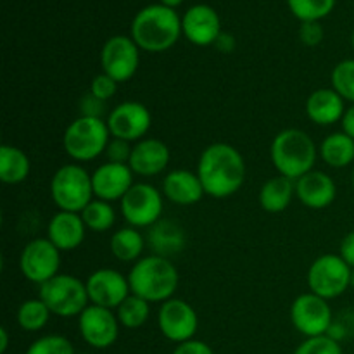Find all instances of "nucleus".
Masks as SVG:
<instances>
[{
  "mask_svg": "<svg viewBox=\"0 0 354 354\" xmlns=\"http://www.w3.org/2000/svg\"><path fill=\"white\" fill-rule=\"evenodd\" d=\"M299 40L308 47H317L324 40V28H322L320 21H308V23H301L299 28Z\"/></svg>",
  "mask_w": 354,
  "mask_h": 354,
  "instance_id": "obj_39",
  "label": "nucleus"
},
{
  "mask_svg": "<svg viewBox=\"0 0 354 354\" xmlns=\"http://www.w3.org/2000/svg\"><path fill=\"white\" fill-rule=\"evenodd\" d=\"M120 211L124 221L133 228H151L162 220L165 196L147 182H138L120 201Z\"/></svg>",
  "mask_w": 354,
  "mask_h": 354,
  "instance_id": "obj_9",
  "label": "nucleus"
},
{
  "mask_svg": "<svg viewBox=\"0 0 354 354\" xmlns=\"http://www.w3.org/2000/svg\"><path fill=\"white\" fill-rule=\"evenodd\" d=\"M296 197L310 209H327L337 197V185L328 173L311 169L296 180Z\"/></svg>",
  "mask_w": 354,
  "mask_h": 354,
  "instance_id": "obj_20",
  "label": "nucleus"
},
{
  "mask_svg": "<svg viewBox=\"0 0 354 354\" xmlns=\"http://www.w3.org/2000/svg\"><path fill=\"white\" fill-rule=\"evenodd\" d=\"M196 173L203 182L206 196L227 199L242 189L248 166L237 147L227 142H214L201 152Z\"/></svg>",
  "mask_w": 354,
  "mask_h": 354,
  "instance_id": "obj_1",
  "label": "nucleus"
},
{
  "mask_svg": "<svg viewBox=\"0 0 354 354\" xmlns=\"http://www.w3.org/2000/svg\"><path fill=\"white\" fill-rule=\"evenodd\" d=\"M7 348H9V334H7V328H0V354H6Z\"/></svg>",
  "mask_w": 354,
  "mask_h": 354,
  "instance_id": "obj_44",
  "label": "nucleus"
},
{
  "mask_svg": "<svg viewBox=\"0 0 354 354\" xmlns=\"http://www.w3.org/2000/svg\"><path fill=\"white\" fill-rule=\"evenodd\" d=\"M90 304L116 311L131 294L128 275L113 268L95 270L85 280Z\"/></svg>",
  "mask_w": 354,
  "mask_h": 354,
  "instance_id": "obj_15",
  "label": "nucleus"
},
{
  "mask_svg": "<svg viewBox=\"0 0 354 354\" xmlns=\"http://www.w3.org/2000/svg\"><path fill=\"white\" fill-rule=\"evenodd\" d=\"M86 227L80 213L57 211L47 225V239L61 252L75 251L83 244Z\"/></svg>",
  "mask_w": 354,
  "mask_h": 354,
  "instance_id": "obj_22",
  "label": "nucleus"
},
{
  "mask_svg": "<svg viewBox=\"0 0 354 354\" xmlns=\"http://www.w3.org/2000/svg\"><path fill=\"white\" fill-rule=\"evenodd\" d=\"M173 354H214V353L204 341L190 339V341L182 342V344H176Z\"/></svg>",
  "mask_w": 354,
  "mask_h": 354,
  "instance_id": "obj_40",
  "label": "nucleus"
},
{
  "mask_svg": "<svg viewBox=\"0 0 354 354\" xmlns=\"http://www.w3.org/2000/svg\"><path fill=\"white\" fill-rule=\"evenodd\" d=\"M320 159L334 169H342L354 161V138L344 131L327 135L318 147Z\"/></svg>",
  "mask_w": 354,
  "mask_h": 354,
  "instance_id": "obj_26",
  "label": "nucleus"
},
{
  "mask_svg": "<svg viewBox=\"0 0 354 354\" xmlns=\"http://www.w3.org/2000/svg\"><path fill=\"white\" fill-rule=\"evenodd\" d=\"M147 242L154 249V254L169 258L185 248V232L175 221L159 220L149 228Z\"/></svg>",
  "mask_w": 354,
  "mask_h": 354,
  "instance_id": "obj_25",
  "label": "nucleus"
},
{
  "mask_svg": "<svg viewBox=\"0 0 354 354\" xmlns=\"http://www.w3.org/2000/svg\"><path fill=\"white\" fill-rule=\"evenodd\" d=\"M341 127L346 135H349V137L354 138V104H351L349 107H346V113L341 120Z\"/></svg>",
  "mask_w": 354,
  "mask_h": 354,
  "instance_id": "obj_43",
  "label": "nucleus"
},
{
  "mask_svg": "<svg viewBox=\"0 0 354 354\" xmlns=\"http://www.w3.org/2000/svg\"><path fill=\"white\" fill-rule=\"evenodd\" d=\"M26 354H76L75 348L64 335H44L28 348Z\"/></svg>",
  "mask_w": 354,
  "mask_h": 354,
  "instance_id": "obj_34",
  "label": "nucleus"
},
{
  "mask_svg": "<svg viewBox=\"0 0 354 354\" xmlns=\"http://www.w3.org/2000/svg\"><path fill=\"white\" fill-rule=\"evenodd\" d=\"M78 354H88V353H78Z\"/></svg>",
  "mask_w": 354,
  "mask_h": 354,
  "instance_id": "obj_48",
  "label": "nucleus"
},
{
  "mask_svg": "<svg viewBox=\"0 0 354 354\" xmlns=\"http://www.w3.org/2000/svg\"><path fill=\"white\" fill-rule=\"evenodd\" d=\"M292 354H344L341 344L330 335L310 337L301 342Z\"/></svg>",
  "mask_w": 354,
  "mask_h": 354,
  "instance_id": "obj_35",
  "label": "nucleus"
},
{
  "mask_svg": "<svg viewBox=\"0 0 354 354\" xmlns=\"http://www.w3.org/2000/svg\"><path fill=\"white\" fill-rule=\"evenodd\" d=\"M287 3L301 23L324 19L335 7V0H287Z\"/></svg>",
  "mask_w": 354,
  "mask_h": 354,
  "instance_id": "obj_32",
  "label": "nucleus"
},
{
  "mask_svg": "<svg viewBox=\"0 0 354 354\" xmlns=\"http://www.w3.org/2000/svg\"><path fill=\"white\" fill-rule=\"evenodd\" d=\"M182 2H183V0H161L162 6L171 7V9H175V7L180 6V3H182Z\"/></svg>",
  "mask_w": 354,
  "mask_h": 354,
  "instance_id": "obj_45",
  "label": "nucleus"
},
{
  "mask_svg": "<svg viewBox=\"0 0 354 354\" xmlns=\"http://www.w3.org/2000/svg\"><path fill=\"white\" fill-rule=\"evenodd\" d=\"M131 151H133V145L127 140H121V138L111 137L109 144H107L106 152L104 156L107 158V162H116V165H128L131 158Z\"/></svg>",
  "mask_w": 354,
  "mask_h": 354,
  "instance_id": "obj_37",
  "label": "nucleus"
},
{
  "mask_svg": "<svg viewBox=\"0 0 354 354\" xmlns=\"http://www.w3.org/2000/svg\"><path fill=\"white\" fill-rule=\"evenodd\" d=\"M100 66L102 73L111 76L114 82H130L140 66V48L131 37H111L100 50Z\"/></svg>",
  "mask_w": 354,
  "mask_h": 354,
  "instance_id": "obj_12",
  "label": "nucleus"
},
{
  "mask_svg": "<svg viewBox=\"0 0 354 354\" xmlns=\"http://www.w3.org/2000/svg\"><path fill=\"white\" fill-rule=\"evenodd\" d=\"M135 173L130 165H116V162H104L97 166L92 173L93 196L97 199L116 203L127 196L128 190L135 185Z\"/></svg>",
  "mask_w": 354,
  "mask_h": 354,
  "instance_id": "obj_17",
  "label": "nucleus"
},
{
  "mask_svg": "<svg viewBox=\"0 0 354 354\" xmlns=\"http://www.w3.org/2000/svg\"><path fill=\"white\" fill-rule=\"evenodd\" d=\"M332 88L346 100L354 104V59L337 62L330 75Z\"/></svg>",
  "mask_w": 354,
  "mask_h": 354,
  "instance_id": "obj_33",
  "label": "nucleus"
},
{
  "mask_svg": "<svg viewBox=\"0 0 354 354\" xmlns=\"http://www.w3.org/2000/svg\"><path fill=\"white\" fill-rule=\"evenodd\" d=\"M80 214H82L86 230L97 232V234L111 230L116 223V211H114L113 203L97 199V197Z\"/></svg>",
  "mask_w": 354,
  "mask_h": 354,
  "instance_id": "obj_30",
  "label": "nucleus"
},
{
  "mask_svg": "<svg viewBox=\"0 0 354 354\" xmlns=\"http://www.w3.org/2000/svg\"><path fill=\"white\" fill-rule=\"evenodd\" d=\"M339 256H341V258L354 270V230L349 232V234L342 239L341 248H339Z\"/></svg>",
  "mask_w": 354,
  "mask_h": 354,
  "instance_id": "obj_41",
  "label": "nucleus"
},
{
  "mask_svg": "<svg viewBox=\"0 0 354 354\" xmlns=\"http://www.w3.org/2000/svg\"><path fill=\"white\" fill-rule=\"evenodd\" d=\"M351 182H353V187H354V168H353V175H351Z\"/></svg>",
  "mask_w": 354,
  "mask_h": 354,
  "instance_id": "obj_46",
  "label": "nucleus"
},
{
  "mask_svg": "<svg viewBox=\"0 0 354 354\" xmlns=\"http://www.w3.org/2000/svg\"><path fill=\"white\" fill-rule=\"evenodd\" d=\"M296 197V182L282 175L272 176L261 185L258 194L259 206L266 213H282L290 206Z\"/></svg>",
  "mask_w": 354,
  "mask_h": 354,
  "instance_id": "obj_24",
  "label": "nucleus"
},
{
  "mask_svg": "<svg viewBox=\"0 0 354 354\" xmlns=\"http://www.w3.org/2000/svg\"><path fill=\"white\" fill-rule=\"evenodd\" d=\"M50 197L59 211L82 213L95 199L92 175L78 162L61 166L50 180Z\"/></svg>",
  "mask_w": 354,
  "mask_h": 354,
  "instance_id": "obj_6",
  "label": "nucleus"
},
{
  "mask_svg": "<svg viewBox=\"0 0 354 354\" xmlns=\"http://www.w3.org/2000/svg\"><path fill=\"white\" fill-rule=\"evenodd\" d=\"M118 85H120V83L114 82L111 76H107L106 73H100V75L93 76L92 78L88 92L92 93V95H95L97 99L107 102V100H111L114 95H116Z\"/></svg>",
  "mask_w": 354,
  "mask_h": 354,
  "instance_id": "obj_36",
  "label": "nucleus"
},
{
  "mask_svg": "<svg viewBox=\"0 0 354 354\" xmlns=\"http://www.w3.org/2000/svg\"><path fill=\"white\" fill-rule=\"evenodd\" d=\"M61 268V251L48 241L47 237L33 239L23 248L19 254V270L26 280L44 286L55 275H59Z\"/></svg>",
  "mask_w": 354,
  "mask_h": 354,
  "instance_id": "obj_11",
  "label": "nucleus"
},
{
  "mask_svg": "<svg viewBox=\"0 0 354 354\" xmlns=\"http://www.w3.org/2000/svg\"><path fill=\"white\" fill-rule=\"evenodd\" d=\"M182 31L190 44L197 47L214 45L221 35V21L216 10L206 3L192 6L182 17Z\"/></svg>",
  "mask_w": 354,
  "mask_h": 354,
  "instance_id": "obj_18",
  "label": "nucleus"
},
{
  "mask_svg": "<svg viewBox=\"0 0 354 354\" xmlns=\"http://www.w3.org/2000/svg\"><path fill=\"white\" fill-rule=\"evenodd\" d=\"M38 297L47 304L52 315L61 318L80 317L90 306L86 283L68 273H59L40 286Z\"/></svg>",
  "mask_w": 354,
  "mask_h": 354,
  "instance_id": "obj_7",
  "label": "nucleus"
},
{
  "mask_svg": "<svg viewBox=\"0 0 354 354\" xmlns=\"http://www.w3.org/2000/svg\"><path fill=\"white\" fill-rule=\"evenodd\" d=\"M111 254L121 263H137L145 249V239L138 228L123 227L111 235Z\"/></svg>",
  "mask_w": 354,
  "mask_h": 354,
  "instance_id": "obj_28",
  "label": "nucleus"
},
{
  "mask_svg": "<svg viewBox=\"0 0 354 354\" xmlns=\"http://www.w3.org/2000/svg\"><path fill=\"white\" fill-rule=\"evenodd\" d=\"M106 104L104 100L97 99L95 95H92L90 92H86L85 95H82L78 102L80 116L86 118H99V120H104V114H106Z\"/></svg>",
  "mask_w": 354,
  "mask_h": 354,
  "instance_id": "obj_38",
  "label": "nucleus"
},
{
  "mask_svg": "<svg viewBox=\"0 0 354 354\" xmlns=\"http://www.w3.org/2000/svg\"><path fill=\"white\" fill-rule=\"evenodd\" d=\"M290 322L304 337L328 335L334 325V315L327 299L313 292H304L290 304Z\"/></svg>",
  "mask_w": 354,
  "mask_h": 354,
  "instance_id": "obj_10",
  "label": "nucleus"
},
{
  "mask_svg": "<svg viewBox=\"0 0 354 354\" xmlns=\"http://www.w3.org/2000/svg\"><path fill=\"white\" fill-rule=\"evenodd\" d=\"M120 320L107 308L90 304L78 317L80 335L93 349H107L120 337Z\"/></svg>",
  "mask_w": 354,
  "mask_h": 354,
  "instance_id": "obj_16",
  "label": "nucleus"
},
{
  "mask_svg": "<svg viewBox=\"0 0 354 354\" xmlns=\"http://www.w3.org/2000/svg\"><path fill=\"white\" fill-rule=\"evenodd\" d=\"M318 147L313 138L299 128H286L275 135L270 145V159L277 173L286 178L299 180L315 169Z\"/></svg>",
  "mask_w": 354,
  "mask_h": 354,
  "instance_id": "obj_4",
  "label": "nucleus"
},
{
  "mask_svg": "<svg viewBox=\"0 0 354 354\" xmlns=\"http://www.w3.org/2000/svg\"><path fill=\"white\" fill-rule=\"evenodd\" d=\"M107 128L111 137L121 138L130 144H137L138 140L147 137L152 127V114L142 102L127 100L111 109L106 118Z\"/></svg>",
  "mask_w": 354,
  "mask_h": 354,
  "instance_id": "obj_13",
  "label": "nucleus"
},
{
  "mask_svg": "<svg viewBox=\"0 0 354 354\" xmlns=\"http://www.w3.org/2000/svg\"><path fill=\"white\" fill-rule=\"evenodd\" d=\"M50 317L52 311L48 310L47 304L40 297H33V299H26L21 303V306L17 308L16 320L23 330L38 332L47 327Z\"/></svg>",
  "mask_w": 354,
  "mask_h": 354,
  "instance_id": "obj_29",
  "label": "nucleus"
},
{
  "mask_svg": "<svg viewBox=\"0 0 354 354\" xmlns=\"http://www.w3.org/2000/svg\"><path fill=\"white\" fill-rule=\"evenodd\" d=\"M310 292L330 301L353 286V268L339 254H322L308 270Z\"/></svg>",
  "mask_w": 354,
  "mask_h": 354,
  "instance_id": "obj_8",
  "label": "nucleus"
},
{
  "mask_svg": "<svg viewBox=\"0 0 354 354\" xmlns=\"http://www.w3.org/2000/svg\"><path fill=\"white\" fill-rule=\"evenodd\" d=\"M116 317L121 327L130 328V330L144 327L151 317V303L135 294H130L116 310Z\"/></svg>",
  "mask_w": 354,
  "mask_h": 354,
  "instance_id": "obj_31",
  "label": "nucleus"
},
{
  "mask_svg": "<svg viewBox=\"0 0 354 354\" xmlns=\"http://www.w3.org/2000/svg\"><path fill=\"white\" fill-rule=\"evenodd\" d=\"M162 196L176 206H194L206 196L199 175L190 169H173L162 180Z\"/></svg>",
  "mask_w": 354,
  "mask_h": 354,
  "instance_id": "obj_21",
  "label": "nucleus"
},
{
  "mask_svg": "<svg viewBox=\"0 0 354 354\" xmlns=\"http://www.w3.org/2000/svg\"><path fill=\"white\" fill-rule=\"evenodd\" d=\"M214 47H216L220 52H223V54H230V52L235 48V38L232 37L230 33H225V31H221V35L218 37V40L214 41Z\"/></svg>",
  "mask_w": 354,
  "mask_h": 354,
  "instance_id": "obj_42",
  "label": "nucleus"
},
{
  "mask_svg": "<svg viewBox=\"0 0 354 354\" xmlns=\"http://www.w3.org/2000/svg\"><path fill=\"white\" fill-rule=\"evenodd\" d=\"M128 283L135 296L149 303H166L175 296L180 286L176 266L165 256H144L128 272Z\"/></svg>",
  "mask_w": 354,
  "mask_h": 354,
  "instance_id": "obj_3",
  "label": "nucleus"
},
{
  "mask_svg": "<svg viewBox=\"0 0 354 354\" xmlns=\"http://www.w3.org/2000/svg\"><path fill=\"white\" fill-rule=\"evenodd\" d=\"M304 111L311 123L318 127H330L341 123L346 113V100L334 88H318L308 95Z\"/></svg>",
  "mask_w": 354,
  "mask_h": 354,
  "instance_id": "obj_23",
  "label": "nucleus"
},
{
  "mask_svg": "<svg viewBox=\"0 0 354 354\" xmlns=\"http://www.w3.org/2000/svg\"><path fill=\"white\" fill-rule=\"evenodd\" d=\"M351 41H353V48H354V31H353V37H351Z\"/></svg>",
  "mask_w": 354,
  "mask_h": 354,
  "instance_id": "obj_47",
  "label": "nucleus"
},
{
  "mask_svg": "<svg viewBox=\"0 0 354 354\" xmlns=\"http://www.w3.org/2000/svg\"><path fill=\"white\" fill-rule=\"evenodd\" d=\"M109 140L111 131L106 120L78 116L64 130L62 147L75 162H90L106 152Z\"/></svg>",
  "mask_w": 354,
  "mask_h": 354,
  "instance_id": "obj_5",
  "label": "nucleus"
},
{
  "mask_svg": "<svg viewBox=\"0 0 354 354\" xmlns=\"http://www.w3.org/2000/svg\"><path fill=\"white\" fill-rule=\"evenodd\" d=\"M180 35H183L182 19L175 9L162 3L144 7L131 21L133 41L140 50L152 54L169 50L180 40Z\"/></svg>",
  "mask_w": 354,
  "mask_h": 354,
  "instance_id": "obj_2",
  "label": "nucleus"
},
{
  "mask_svg": "<svg viewBox=\"0 0 354 354\" xmlns=\"http://www.w3.org/2000/svg\"><path fill=\"white\" fill-rule=\"evenodd\" d=\"M158 327L168 341L182 344L196 337L199 317L192 304L187 303L185 299L171 297L159 308Z\"/></svg>",
  "mask_w": 354,
  "mask_h": 354,
  "instance_id": "obj_14",
  "label": "nucleus"
},
{
  "mask_svg": "<svg viewBox=\"0 0 354 354\" xmlns=\"http://www.w3.org/2000/svg\"><path fill=\"white\" fill-rule=\"evenodd\" d=\"M169 159H171V152L165 142L154 137H145L133 144L128 165L135 175L151 178V176L161 175L168 168Z\"/></svg>",
  "mask_w": 354,
  "mask_h": 354,
  "instance_id": "obj_19",
  "label": "nucleus"
},
{
  "mask_svg": "<svg viewBox=\"0 0 354 354\" xmlns=\"http://www.w3.org/2000/svg\"><path fill=\"white\" fill-rule=\"evenodd\" d=\"M31 171V161L23 149L3 144L0 147V180L6 185H19L26 182Z\"/></svg>",
  "mask_w": 354,
  "mask_h": 354,
  "instance_id": "obj_27",
  "label": "nucleus"
}]
</instances>
